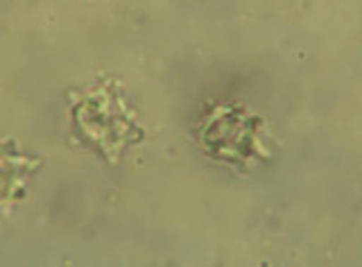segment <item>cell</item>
Here are the masks:
<instances>
[{
	"label": "cell",
	"mask_w": 362,
	"mask_h": 267,
	"mask_svg": "<svg viewBox=\"0 0 362 267\" xmlns=\"http://www.w3.org/2000/svg\"><path fill=\"white\" fill-rule=\"evenodd\" d=\"M254 127L238 109H220L204 122L202 143L215 154V159H247L254 148Z\"/></svg>",
	"instance_id": "cell-2"
},
{
	"label": "cell",
	"mask_w": 362,
	"mask_h": 267,
	"mask_svg": "<svg viewBox=\"0 0 362 267\" xmlns=\"http://www.w3.org/2000/svg\"><path fill=\"white\" fill-rule=\"evenodd\" d=\"M73 136L107 159L143 141V129L122 102L116 84H105L73 102Z\"/></svg>",
	"instance_id": "cell-1"
},
{
	"label": "cell",
	"mask_w": 362,
	"mask_h": 267,
	"mask_svg": "<svg viewBox=\"0 0 362 267\" xmlns=\"http://www.w3.org/2000/svg\"><path fill=\"white\" fill-rule=\"evenodd\" d=\"M41 165L37 157L18 152L14 141L0 143V208L25 195L28 182Z\"/></svg>",
	"instance_id": "cell-3"
}]
</instances>
